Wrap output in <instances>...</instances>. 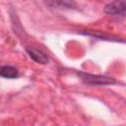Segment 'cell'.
<instances>
[{"label": "cell", "mask_w": 126, "mask_h": 126, "mask_svg": "<svg viewBox=\"0 0 126 126\" xmlns=\"http://www.w3.org/2000/svg\"><path fill=\"white\" fill-rule=\"evenodd\" d=\"M79 75L85 83L94 85V86H104V85L115 84V80L113 78H109L105 76L92 75V74H87V73H79Z\"/></svg>", "instance_id": "1"}, {"label": "cell", "mask_w": 126, "mask_h": 126, "mask_svg": "<svg viewBox=\"0 0 126 126\" xmlns=\"http://www.w3.org/2000/svg\"><path fill=\"white\" fill-rule=\"evenodd\" d=\"M126 9L125 0H114L104 7V12L108 15H117L124 13Z\"/></svg>", "instance_id": "2"}, {"label": "cell", "mask_w": 126, "mask_h": 126, "mask_svg": "<svg viewBox=\"0 0 126 126\" xmlns=\"http://www.w3.org/2000/svg\"><path fill=\"white\" fill-rule=\"evenodd\" d=\"M27 52L29 56L35 62L40 63V64H46L49 62L48 57L40 50L35 49V48H27Z\"/></svg>", "instance_id": "3"}, {"label": "cell", "mask_w": 126, "mask_h": 126, "mask_svg": "<svg viewBox=\"0 0 126 126\" xmlns=\"http://www.w3.org/2000/svg\"><path fill=\"white\" fill-rule=\"evenodd\" d=\"M0 76L7 79H14L19 76V72L13 66H2L0 68Z\"/></svg>", "instance_id": "4"}, {"label": "cell", "mask_w": 126, "mask_h": 126, "mask_svg": "<svg viewBox=\"0 0 126 126\" xmlns=\"http://www.w3.org/2000/svg\"><path fill=\"white\" fill-rule=\"evenodd\" d=\"M58 3H60V4H62V5H64V6H72L73 5V1L72 0H56Z\"/></svg>", "instance_id": "5"}]
</instances>
